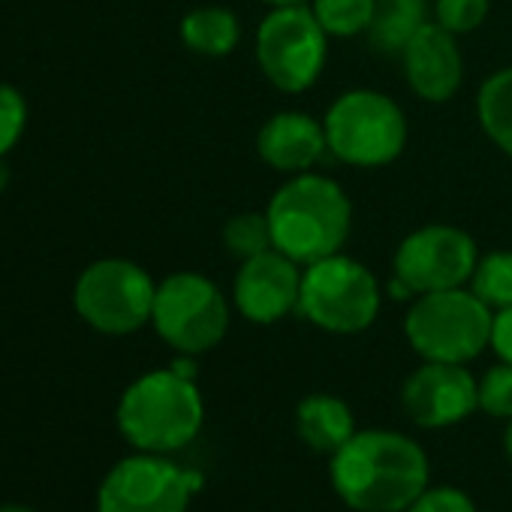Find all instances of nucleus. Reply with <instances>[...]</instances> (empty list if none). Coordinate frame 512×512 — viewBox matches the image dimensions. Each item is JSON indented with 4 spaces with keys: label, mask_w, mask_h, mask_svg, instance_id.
<instances>
[{
    "label": "nucleus",
    "mask_w": 512,
    "mask_h": 512,
    "mask_svg": "<svg viewBox=\"0 0 512 512\" xmlns=\"http://www.w3.org/2000/svg\"><path fill=\"white\" fill-rule=\"evenodd\" d=\"M329 482L353 512H404L431 485V461L413 437L365 428L329 458Z\"/></svg>",
    "instance_id": "1"
},
{
    "label": "nucleus",
    "mask_w": 512,
    "mask_h": 512,
    "mask_svg": "<svg viewBox=\"0 0 512 512\" xmlns=\"http://www.w3.org/2000/svg\"><path fill=\"white\" fill-rule=\"evenodd\" d=\"M266 214L272 223L275 250L287 253L299 266L341 253L353 229V205L347 190L335 178L317 172L290 175L275 190Z\"/></svg>",
    "instance_id": "2"
},
{
    "label": "nucleus",
    "mask_w": 512,
    "mask_h": 512,
    "mask_svg": "<svg viewBox=\"0 0 512 512\" xmlns=\"http://www.w3.org/2000/svg\"><path fill=\"white\" fill-rule=\"evenodd\" d=\"M115 422L136 452L172 455L199 437L205 425V401L196 380L169 365L136 377L124 389Z\"/></svg>",
    "instance_id": "3"
},
{
    "label": "nucleus",
    "mask_w": 512,
    "mask_h": 512,
    "mask_svg": "<svg viewBox=\"0 0 512 512\" xmlns=\"http://www.w3.org/2000/svg\"><path fill=\"white\" fill-rule=\"evenodd\" d=\"M494 311L464 287L416 296L404 317V338L422 362H473L491 344Z\"/></svg>",
    "instance_id": "4"
},
{
    "label": "nucleus",
    "mask_w": 512,
    "mask_h": 512,
    "mask_svg": "<svg viewBox=\"0 0 512 512\" xmlns=\"http://www.w3.org/2000/svg\"><path fill=\"white\" fill-rule=\"evenodd\" d=\"M380 284L374 272L347 253L302 266L299 314L329 335H359L380 314Z\"/></svg>",
    "instance_id": "5"
},
{
    "label": "nucleus",
    "mask_w": 512,
    "mask_h": 512,
    "mask_svg": "<svg viewBox=\"0 0 512 512\" xmlns=\"http://www.w3.org/2000/svg\"><path fill=\"white\" fill-rule=\"evenodd\" d=\"M329 151L359 169H377L401 157L407 145V118L401 106L371 88H356L329 106L323 118Z\"/></svg>",
    "instance_id": "6"
},
{
    "label": "nucleus",
    "mask_w": 512,
    "mask_h": 512,
    "mask_svg": "<svg viewBox=\"0 0 512 512\" xmlns=\"http://www.w3.org/2000/svg\"><path fill=\"white\" fill-rule=\"evenodd\" d=\"M256 64L263 76L284 94L308 91L326 67L329 34L317 22L311 4L275 7L256 28Z\"/></svg>",
    "instance_id": "7"
},
{
    "label": "nucleus",
    "mask_w": 512,
    "mask_h": 512,
    "mask_svg": "<svg viewBox=\"0 0 512 512\" xmlns=\"http://www.w3.org/2000/svg\"><path fill=\"white\" fill-rule=\"evenodd\" d=\"M151 326L175 353L199 356L226 338L229 302L205 275L178 272L157 284Z\"/></svg>",
    "instance_id": "8"
},
{
    "label": "nucleus",
    "mask_w": 512,
    "mask_h": 512,
    "mask_svg": "<svg viewBox=\"0 0 512 512\" xmlns=\"http://www.w3.org/2000/svg\"><path fill=\"white\" fill-rule=\"evenodd\" d=\"M157 284L151 275L121 256L91 263L73 290L76 314L100 335H133L151 323Z\"/></svg>",
    "instance_id": "9"
},
{
    "label": "nucleus",
    "mask_w": 512,
    "mask_h": 512,
    "mask_svg": "<svg viewBox=\"0 0 512 512\" xmlns=\"http://www.w3.org/2000/svg\"><path fill=\"white\" fill-rule=\"evenodd\" d=\"M202 473L169 455L133 452L121 458L97 488V512H190Z\"/></svg>",
    "instance_id": "10"
},
{
    "label": "nucleus",
    "mask_w": 512,
    "mask_h": 512,
    "mask_svg": "<svg viewBox=\"0 0 512 512\" xmlns=\"http://www.w3.org/2000/svg\"><path fill=\"white\" fill-rule=\"evenodd\" d=\"M476 241L449 223H428L413 229L395 250L392 275L410 287L413 296L464 287L476 269Z\"/></svg>",
    "instance_id": "11"
},
{
    "label": "nucleus",
    "mask_w": 512,
    "mask_h": 512,
    "mask_svg": "<svg viewBox=\"0 0 512 512\" xmlns=\"http://www.w3.org/2000/svg\"><path fill=\"white\" fill-rule=\"evenodd\" d=\"M401 407L425 431L452 428L479 410L476 377L455 362H422L401 386Z\"/></svg>",
    "instance_id": "12"
},
{
    "label": "nucleus",
    "mask_w": 512,
    "mask_h": 512,
    "mask_svg": "<svg viewBox=\"0 0 512 512\" xmlns=\"http://www.w3.org/2000/svg\"><path fill=\"white\" fill-rule=\"evenodd\" d=\"M299 296H302V266L275 247L244 260L232 281L235 311L256 326L281 323L284 317L299 311Z\"/></svg>",
    "instance_id": "13"
},
{
    "label": "nucleus",
    "mask_w": 512,
    "mask_h": 512,
    "mask_svg": "<svg viewBox=\"0 0 512 512\" xmlns=\"http://www.w3.org/2000/svg\"><path fill=\"white\" fill-rule=\"evenodd\" d=\"M401 67L410 91L425 103H446L461 88L464 61L458 52V37L428 22L401 52Z\"/></svg>",
    "instance_id": "14"
},
{
    "label": "nucleus",
    "mask_w": 512,
    "mask_h": 512,
    "mask_svg": "<svg viewBox=\"0 0 512 512\" xmlns=\"http://www.w3.org/2000/svg\"><path fill=\"white\" fill-rule=\"evenodd\" d=\"M329 151L323 121L305 112H278L256 133L260 160L284 175L311 172Z\"/></svg>",
    "instance_id": "15"
},
{
    "label": "nucleus",
    "mask_w": 512,
    "mask_h": 512,
    "mask_svg": "<svg viewBox=\"0 0 512 512\" xmlns=\"http://www.w3.org/2000/svg\"><path fill=\"white\" fill-rule=\"evenodd\" d=\"M356 431V416L350 404L338 395L314 392L305 395L296 407V434L317 455L332 458Z\"/></svg>",
    "instance_id": "16"
},
{
    "label": "nucleus",
    "mask_w": 512,
    "mask_h": 512,
    "mask_svg": "<svg viewBox=\"0 0 512 512\" xmlns=\"http://www.w3.org/2000/svg\"><path fill=\"white\" fill-rule=\"evenodd\" d=\"M428 25L425 0H377V13L368 28V40L380 55H398Z\"/></svg>",
    "instance_id": "17"
},
{
    "label": "nucleus",
    "mask_w": 512,
    "mask_h": 512,
    "mask_svg": "<svg viewBox=\"0 0 512 512\" xmlns=\"http://www.w3.org/2000/svg\"><path fill=\"white\" fill-rule=\"evenodd\" d=\"M241 40V25L226 7H199L181 19V43L202 58H226Z\"/></svg>",
    "instance_id": "18"
},
{
    "label": "nucleus",
    "mask_w": 512,
    "mask_h": 512,
    "mask_svg": "<svg viewBox=\"0 0 512 512\" xmlns=\"http://www.w3.org/2000/svg\"><path fill=\"white\" fill-rule=\"evenodd\" d=\"M476 118L482 133L512 157V67L491 73L476 94Z\"/></svg>",
    "instance_id": "19"
},
{
    "label": "nucleus",
    "mask_w": 512,
    "mask_h": 512,
    "mask_svg": "<svg viewBox=\"0 0 512 512\" xmlns=\"http://www.w3.org/2000/svg\"><path fill=\"white\" fill-rule=\"evenodd\" d=\"M470 290L491 308H509L512 305V250H491L476 260V269L470 275Z\"/></svg>",
    "instance_id": "20"
},
{
    "label": "nucleus",
    "mask_w": 512,
    "mask_h": 512,
    "mask_svg": "<svg viewBox=\"0 0 512 512\" xmlns=\"http://www.w3.org/2000/svg\"><path fill=\"white\" fill-rule=\"evenodd\" d=\"M311 10L329 37L350 40L368 34L377 13V0H311Z\"/></svg>",
    "instance_id": "21"
},
{
    "label": "nucleus",
    "mask_w": 512,
    "mask_h": 512,
    "mask_svg": "<svg viewBox=\"0 0 512 512\" xmlns=\"http://www.w3.org/2000/svg\"><path fill=\"white\" fill-rule=\"evenodd\" d=\"M223 244L235 256V260H250V256H260L275 247L272 241V223L269 214L260 211H241L232 214L223 226Z\"/></svg>",
    "instance_id": "22"
},
{
    "label": "nucleus",
    "mask_w": 512,
    "mask_h": 512,
    "mask_svg": "<svg viewBox=\"0 0 512 512\" xmlns=\"http://www.w3.org/2000/svg\"><path fill=\"white\" fill-rule=\"evenodd\" d=\"M479 410L491 419H512V365L497 362L476 380Z\"/></svg>",
    "instance_id": "23"
},
{
    "label": "nucleus",
    "mask_w": 512,
    "mask_h": 512,
    "mask_svg": "<svg viewBox=\"0 0 512 512\" xmlns=\"http://www.w3.org/2000/svg\"><path fill=\"white\" fill-rule=\"evenodd\" d=\"M491 0H434V22L455 37L473 34L485 16Z\"/></svg>",
    "instance_id": "24"
},
{
    "label": "nucleus",
    "mask_w": 512,
    "mask_h": 512,
    "mask_svg": "<svg viewBox=\"0 0 512 512\" xmlns=\"http://www.w3.org/2000/svg\"><path fill=\"white\" fill-rule=\"evenodd\" d=\"M28 127V103L13 85H0V157H7Z\"/></svg>",
    "instance_id": "25"
},
{
    "label": "nucleus",
    "mask_w": 512,
    "mask_h": 512,
    "mask_svg": "<svg viewBox=\"0 0 512 512\" xmlns=\"http://www.w3.org/2000/svg\"><path fill=\"white\" fill-rule=\"evenodd\" d=\"M404 512H479L473 497L455 485H428Z\"/></svg>",
    "instance_id": "26"
},
{
    "label": "nucleus",
    "mask_w": 512,
    "mask_h": 512,
    "mask_svg": "<svg viewBox=\"0 0 512 512\" xmlns=\"http://www.w3.org/2000/svg\"><path fill=\"white\" fill-rule=\"evenodd\" d=\"M500 362L512 365V305L494 311V323H491V344H488Z\"/></svg>",
    "instance_id": "27"
},
{
    "label": "nucleus",
    "mask_w": 512,
    "mask_h": 512,
    "mask_svg": "<svg viewBox=\"0 0 512 512\" xmlns=\"http://www.w3.org/2000/svg\"><path fill=\"white\" fill-rule=\"evenodd\" d=\"M503 452H506V458L512 464V419L506 422V431H503Z\"/></svg>",
    "instance_id": "28"
},
{
    "label": "nucleus",
    "mask_w": 512,
    "mask_h": 512,
    "mask_svg": "<svg viewBox=\"0 0 512 512\" xmlns=\"http://www.w3.org/2000/svg\"><path fill=\"white\" fill-rule=\"evenodd\" d=\"M266 4L275 10V7H305V4H311V0H266Z\"/></svg>",
    "instance_id": "29"
},
{
    "label": "nucleus",
    "mask_w": 512,
    "mask_h": 512,
    "mask_svg": "<svg viewBox=\"0 0 512 512\" xmlns=\"http://www.w3.org/2000/svg\"><path fill=\"white\" fill-rule=\"evenodd\" d=\"M7 184H10V166H7L4 157H0V193L7 190Z\"/></svg>",
    "instance_id": "30"
},
{
    "label": "nucleus",
    "mask_w": 512,
    "mask_h": 512,
    "mask_svg": "<svg viewBox=\"0 0 512 512\" xmlns=\"http://www.w3.org/2000/svg\"><path fill=\"white\" fill-rule=\"evenodd\" d=\"M0 512H37L25 503H0Z\"/></svg>",
    "instance_id": "31"
}]
</instances>
